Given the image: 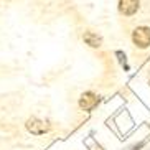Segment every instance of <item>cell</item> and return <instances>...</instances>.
<instances>
[{
  "label": "cell",
  "mask_w": 150,
  "mask_h": 150,
  "mask_svg": "<svg viewBox=\"0 0 150 150\" xmlns=\"http://www.w3.org/2000/svg\"><path fill=\"white\" fill-rule=\"evenodd\" d=\"M139 7H140L139 0H119V12L122 15H125V17L137 13Z\"/></svg>",
  "instance_id": "cell-3"
},
{
  "label": "cell",
  "mask_w": 150,
  "mask_h": 150,
  "mask_svg": "<svg viewBox=\"0 0 150 150\" xmlns=\"http://www.w3.org/2000/svg\"><path fill=\"white\" fill-rule=\"evenodd\" d=\"M132 41L137 48H149L150 46V28L149 27H137L132 33Z\"/></svg>",
  "instance_id": "cell-1"
},
{
  "label": "cell",
  "mask_w": 150,
  "mask_h": 150,
  "mask_svg": "<svg viewBox=\"0 0 150 150\" xmlns=\"http://www.w3.org/2000/svg\"><path fill=\"white\" fill-rule=\"evenodd\" d=\"M27 129H28V132L35 134V135H41V134L48 132L50 125L46 122H43V120L36 119V117H31V119H28V122H27Z\"/></svg>",
  "instance_id": "cell-2"
},
{
  "label": "cell",
  "mask_w": 150,
  "mask_h": 150,
  "mask_svg": "<svg viewBox=\"0 0 150 150\" xmlns=\"http://www.w3.org/2000/svg\"><path fill=\"white\" fill-rule=\"evenodd\" d=\"M99 102V97L94 93H84L79 97V107L83 110H93Z\"/></svg>",
  "instance_id": "cell-4"
},
{
  "label": "cell",
  "mask_w": 150,
  "mask_h": 150,
  "mask_svg": "<svg viewBox=\"0 0 150 150\" xmlns=\"http://www.w3.org/2000/svg\"><path fill=\"white\" fill-rule=\"evenodd\" d=\"M83 40L86 41L89 46H93V48H99L102 45V38L99 35H96V33H93V31H86L84 36H83Z\"/></svg>",
  "instance_id": "cell-5"
}]
</instances>
